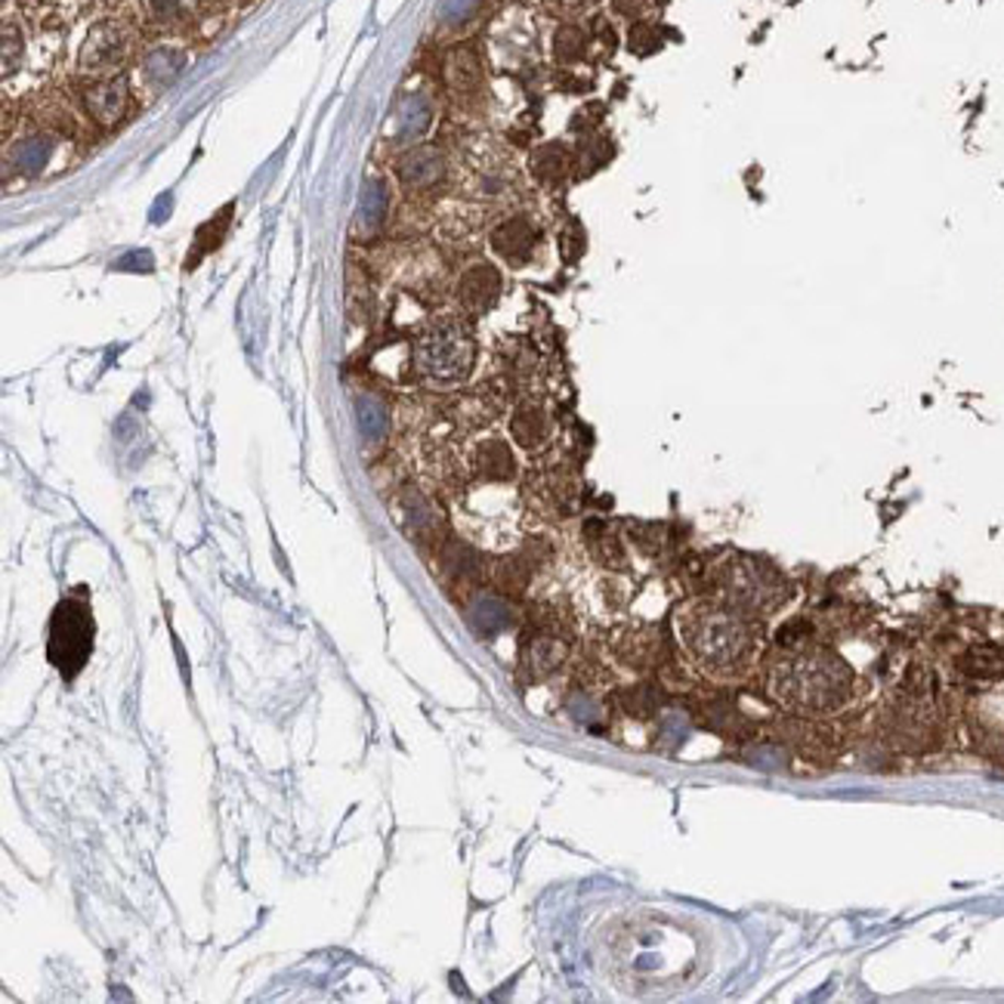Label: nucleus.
Listing matches in <instances>:
<instances>
[{
  "label": "nucleus",
  "mask_w": 1004,
  "mask_h": 1004,
  "mask_svg": "<svg viewBox=\"0 0 1004 1004\" xmlns=\"http://www.w3.org/2000/svg\"><path fill=\"white\" fill-rule=\"evenodd\" d=\"M680 641L695 665L711 674H729L751 653V631L739 612L717 603H693L677 615Z\"/></svg>",
  "instance_id": "obj_1"
},
{
  "label": "nucleus",
  "mask_w": 1004,
  "mask_h": 1004,
  "mask_svg": "<svg viewBox=\"0 0 1004 1004\" xmlns=\"http://www.w3.org/2000/svg\"><path fill=\"white\" fill-rule=\"evenodd\" d=\"M412 362H415L417 374L436 386H454V383L468 381L473 362H476L473 331L464 319H454V315L436 319L417 334Z\"/></svg>",
  "instance_id": "obj_2"
},
{
  "label": "nucleus",
  "mask_w": 1004,
  "mask_h": 1004,
  "mask_svg": "<svg viewBox=\"0 0 1004 1004\" xmlns=\"http://www.w3.org/2000/svg\"><path fill=\"white\" fill-rule=\"evenodd\" d=\"M850 686V671L841 658L807 653L782 665L773 677V690L785 705L800 711L834 708Z\"/></svg>",
  "instance_id": "obj_3"
},
{
  "label": "nucleus",
  "mask_w": 1004,
  "mask_h": 1004,
  "mask_svg": "<svg viewBox=\"0 0 1004 1004\" xmlns=\"http://www.w3.org/2000/svg\"><path fill=\"white\" fill-rule=\"evenodd\" d=\"M134 50H137V32L124 19H103L90 28L78 50V71L90 78L122 74Z\"/></svg>",
  "instance_id": "obj_4"
},
{
  "label": "nucleus",
  "mask_w": 1004,
  "mask_h": 1004,
  "mask_svg": "<svg viewBox=\"0 0 1004 1004\" xmlns=\"http://www.w3.org/2000/svg\"><path fill=\"white\" fill-rule=\"evenodd\" d=\"M93 643V619L81 600H66L53 612L50 624V661L62 677H74L90 656Z\"/></svg>",
  "instance_id": "obj_5"
},
{
  "label": "nucleus",
  "mask_w": 1004,
  "mask_h": 1004,
  "mask_svg": "<svg viewBox=\"0 0 1004 1004\" xmlns=\"http://www.w3.org/2000/svg\"><path fill=\"white\" fill-rule=\"evenodd\" d=\"M488 247L510 269H526L541 247V226L529 214H513L492 229Z\"/></svg>",
  "instance_id": "obj_6"
},
{
  "label": "nucleus",
  "mask_w": 1004,
  "mask_h": 1004,
  "mask_svg": "<svg viewBox=\"0 0 1004 1004\" xmlns=\"http://www.w3.org/2000/svg\"><path fill=\"white\" fill-rule=\"evenodd\" d=\"M134 105V90L124 74H112V78H93L84 90V112L93 124L100 127H118L127 118Z\"/></svg>",
  "instance_id": "obj_7"
},
{
  "label": "nucleus",
  "mask_w": 1004,
  "mask_h": 1004,
  "mask_svg": "<svg viewBox=\"0 0 1004 1004\" xmlns=\"http://www.w3.org/2000/svg\"><path fill=\"white\" fill-rule=\"evenodd\" d=\"M504 278L501 269L495 263H473L468 266L458 285H454V297H458V307L470 315H485V312L495 310V303L501 300Z\"/></svg>",
  "instance_id": "obj_8"
},
{
  "label": "nucleus",
  "mask_w": 1004,
  "mask_h": 1004,
  "mask_svg": "<svg viewBox=\"0 0 1004 1004\" xmlns=\"http://www.w3.org/2000/svg\"><path fill=\"white\" fill-rule=\"evenodd\" d=\"M189 66V50L176 47V44H155L139 56L137 78L139 88L146 90V96H158L161 90H168L183 69Z\"/></svg>",
  "instance_id": "obj_9"
},
{
  "label": "nucleus",
  "mask_w": 1004,
  "mask_h": 1004,
  "mask_svg": "<svg viewBox=\"0 0 1004 1004\" xmlns=\"http://www.w3.org/2000/svg\"><path fill=\"white\" fill-rule=\"evenodd\" d=\"M399 186L405 192H434L449 176V161L436 146H417L396 161Z\"/></svg>",
  "instance_id": "obj_10"
},
{
  "label": "nucleus",
  "mask_w": 1004,
  "mask_h": 1004,
  "mask_svg": "<svg viewBox=\"0 0 1004 1004\" xmlns=\"http://www.w3.org/2000/svg\"><path fill=\"white\" fill-rule=\"evenodd\" d=\"M214 3L217 0H137L142 19L164 32H189L210 16Z\"/></svg>",
  "instance_id": "obj_11"
},
{
  "label": "nucleus",
  "mask_w": 1004,
  "mask_h": 1004,
  "mask_svg": "<svg viewBox=\"0 0 1004 1004\" xmlns=\"http://www.w3.org/2000/svg\"><path fill=\"white\" fill-rule=\"evenodd\" d=\"M569 656V641L563 631H551V627H535V634L522 643V668L532 680H544L551 677L556 668H563V661Z\"/></svg>",
  "instance_id": "obj_12"
},
{
  "label": "nucleus",
  "mask_w": 1004,
  "mask_h": 1004,
  "mask_svg": "<svg viewBox=\"0 0 1004 1004\" xmlns=\"http://www.w3.org/2000/svg\"><path fill=\"white\" fill-rule=\"evenodd\" d=\"M529 174L535 180L538 186L544 189H559L566 186V180L575 174V152H572L566 142L551 139V142H541L538 149H532L529 155Z\"/></svg>",
  "instance_id": "obj_13"
},
{
  "label": "nucleus",
  "mask_w": 1004,
  "mask_h": 1004,
  "mask_svg": "<svg viewBox=\"0 0 1004 1004\" xmlns=\"http://www.w3.org/2000/svg\"><path fill=\"white\" fill-rule=\"evenodd\" d=\"M470 468L485 483H510L517 476V454L504 439H485L470 454Z\"/></svg>",
  "instance_id": "obj_14"
},
{
  "label": "nucleus",
  "mask_w": 1004,
  "mask_h": 1004,
  "mask_svg": "<svg viewBox=\"0 0 1004 1004\" xmlns=\"http://www.w3.org/2000/svg\"><path fill=\"white\" fill-rule=\"evenodd\" d=\"M446 81L458 100H473L483 90V59L473 47H454L446 59Z\"/></svg>",
  "instance_id": "obj_15"
},
{
  "label": "nucleus",
  "mask_w": 1004,
  "mask_h": 1004,
  "mask_svg": "<svg viewBox=\"0 0 1004 1004\" xmlns=\"http://www.w3.org/2000/svg\"><path fill=\"white\" fill-rule=\"evenodd\" d=\"M551 415L535 402H520L510 415V436L526 451L544 449L551 442Z\"/></svg>",
  "instance_id": "obj_16"
},
{
  "label": "nucleus",
  "mask_w": 1004,
  "mask_h": 1004,
  "mask_svg": "<svg viewBox=\"0 0 1004 1004\" xmlns=\"http://www.w3.org/2000/svg\"><path fill=\"white\" fill-rule=\"evenodd\" d=\"M612 649H615V658L627 668H646L658 658L661 637H658L656 627H624L615 634Z\"/></svg>",
  "instance_id": "obj_17"
},
{
  "label": "nucleus",
  "mask_w": 1004,
  "mask_h": 1004,
  "mask_svg": "<svg viewBox=\"0 0 1004 1004\" xmlns=\"http://www.w3.org/2000/svg\"><path fill=\"white\" fill-rule=\"evenodd\" d=\"M615 155V146L609 142V137H597V134H590L581 142V149H578V155H575V176L578 180H585V176L597 174L600 168H607L609 161Z\"/></svg>",
  "instance_id": "obj_18"
},
{
  "label": "nucleus",
  "mask_w": 1004,
  "mask_h": 1004,
  "mask_svg": "<svg viewBox=\"0 0 1004 1004\" xmlns=\"http://www.w3.org/2000/svg\"><path fill=\"white\" fill-rule=\"evenodd\" d=\"M229 223H232V205L223 208L214 220L198 229V235H195V251H192V257H186V269L192 266H198V261L210 254V251H217L220 244H223V235L229 232Z\"/></svg>",
  "instance_id": "obj_19"
},
{
  "label": "nucleus",
  "mask_w": 1004,
  "mask_h": 1004,
  "mask_svg": "<svg viewBox=\"0 0 1004 1004\" xmlns=\"http://www.w3.org/2000/svg\"><path fill=\"white\" fill-rule=\"evenodd\" d=\"M588 32L578 25H559L554 35V59L559 66H575L588 56Z\"/></svg>",
  "instance_id": "obj_20"
},
{
  "label": "nucleus",
  "mask_w": 1004,
  "mask_h": 1004,
  "mask_svg": "<svg viewBox=\"0 0 1004 1004\" xmlns=\"http://www.w3.org/2000/svg\"><path fill=\"white\" fill-rule=\"evenodd\" d=\"M658 690L656 686H634V690H624L619 695V705L627 717H637V720H649L658 711Z\"/></svg>",
  "instance_id": "obj_21"
},
{
  "label": "nucleus",
  "mask_w": 1004,
  "mask_h": 1004,
  "mask_svg": "<svg viewBox=\"0 0 1004 1004\" xmlns=\"http://www.w3.org/2000/svg\"><path fill=\"white\" fill-rule=\"evenodd\" d=\"M585 251H588V232H585V226L578 217H569L566 226L559 229V254H563V261L578 263L585 257Z\"/></svg>",
  "instance_id": "obj_22"
},
{
  "label": "nucleus",
  "mask_w": 1004,
  "mask_h": 1004,
  "mask_svg": "<svg viewBox=\"0 0 1004 1004\" xmlns=\"http://www.w3.org/2000/svg\"><path fill=\"white\" fill-rule=\"evenodd\" d=\"M627 47L634 56H649V53H656L661 47V35H658V28L653 22H634L631 25V35H627Z\"/></svg>",
  "instance_id": "obj_23"
},
{
  "label": "nucleus",
  "mask_w": 1004,
  "mask_h": 1004,
  "mask_svg": "<svg viewBox=\"0 0 1004 1004\" xmlns=\"http://www.w3.org/2000/svg\"><path fill=\"white\" fill-rule=\"evenodd\" d=\"M631 538H637L646 554H658V547L665 544V529L661 526H631Z\"/></svg>",
  "instance_id": "obj_24"
},
{
  "label": "nucleus",
  "mask_w": 1004,
  "mask_h": 1004,
  "mask_svg": "<svg viewBox=\"0 0 1004 1004\" xmlns=\"http://www.w3.org/2000/svg\"><path fill=\"white\" fill-rule=\"evenodd\" d=\"M653 3H656V0H612V10L622 13V16L643 19L646 16V10H653Z\"/></svg>",
  "instance_id": "obj_25"
},
{
  "label": "nucleus",
  "mask_w": 1004,
  "mask_h": 1004,
  "mask_svg": "<svg viewBox=\"0 0 1004 1004\" xmlns=\"http://www.w3.org/2000/svg\"><path fill=\"white\" fill-rule=\"evenodd\" d=\"M551 10H559V13H578V10H588L593 7L597 0H544Z\"/></svg>",
  "instance_id": "obj_26"
}]
</instances>
